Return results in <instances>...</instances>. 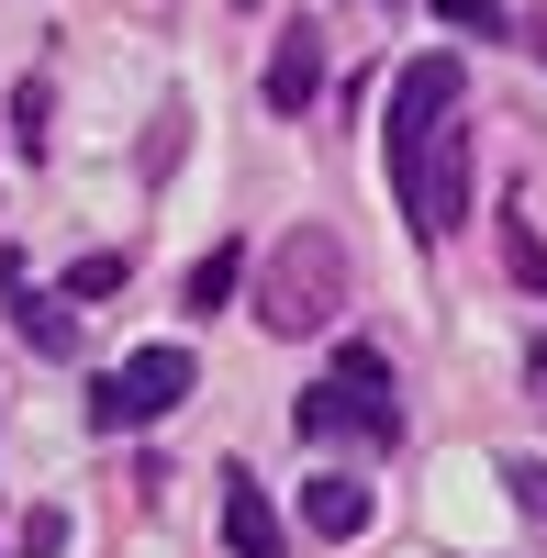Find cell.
I'll list each match as a JSON object with an SVG mask.
<instances>
[{"label":"cell","instance_id":"10","mask_svg":"<svg viewBox=\"0 0 547 558\" xmlns=\"http://www.w3.org/2000/svg\"><path fill=\"white\" fill-rule=\"evenodd\" d=\"M123 268H134L123 246H89V257L68 268V302H112V291H123Z\"/></svg>","mask_w":547,"mask_h":558},{"label":"cell","instance_id":"8","mask_svg":"<svg viewBox=\"0 0 547 558\" xmlns=\"http://www.w3.org/2000/svg\"><path fill=\"white\" fill-rule=\"evenodd\" d=\"M313 89H325V34L291 23L280 57H268V112H313Z\"/></svg>","mask_w":547,"mask_h":558},{"label":"cell","instance_id":"6","mask_svg":"<svg viewBox=\"0 0 547 558\" xmlns=\"http://www.w3.org/2000/svg\"><path fill=\"white\" fill-rule=\"evenodd\" d=\"M0 302H12V336H23L34 357H78V324H68V302L23 291V268H12V257H0Z\"/></svg>","mask_w":547,"mask_h":558},{"label":"cell","instance_id":"9","mask_svg":"<svg viewBox=\"0 0 547 558\" xmlns=\"http://www.w3.org/2000/svg\"><path fill=\"white\" fill-rule=\"evenodd\" d=\"M235 279H246V246H212L191 279H179V302H191V313H223V302H235Z\"/></svg>","mask_w":547,"mask_h":558},{"label":"cell","instance_id":"11","mask_svg":"<svg viewBox=\"0 0 547 558\" xmlns=\"http://www.w3.org/2000/svg\"><path fill=\"white\" fill-rule=\"evenodd\" d=\"M12 146H23V157L45 146V78H23V89H12Z\"/></svg>","mask_w":547,"mask_h":558},{"label":"cell","instance_id":"5","mask_svg":"<svg viewBox=\"0 0 547 558\" xmlns=\"http://www.w3.org/2000/svg\"><path fill=\"white\" fill-rule=\"evenodd\" d=\"M223 547H235V558H291L280 502L257 492V470H246V458H223Z\"/></svg>","mask_w":547,"mask_h":558},{"label":"cell","instance_id":"1","mask_svg":"<svg viewBox=\"0 0 547 558\" xmlns=\"http://www.w3.org/2000/svg\"><path fill=\"white\" fill-rule=\"evenodd\" d=\"M380 168H391V202L425 246H447L470 223V78H459V57H414L391 78Z\"/></svg>","mask_w":547,"mask_h":558},{"label":"cell","instance_id":"2","mask_svg":"<svg viewBox=\"0 0 547 558\" xmlns=\"http://www.w3.org/2000/svg\"><path fill=\"white\" fill-rule=\"evenodd\" d=\"M336 313H347V246H336V223H291V235L257 257V324H268V336H325Z\"/></svg>","mask_w":547,"mask_h":558},{"label":"cell","instance_id":"3","mask_svg":"<svg viewBox=\"0 0 547 558\" xmlns=\"http://www.w3.org/2000/svg\"><path fill=\"white\" fill-rule=\"evenodd\" d=\"M302 436H336V447H402V391H391V357L380 347H347L325 380L291 402Z\"/></svg>","mask_w":547,"mask_h":558},{"label":"cell","instance_id":"12","mask_svg":"<svg viewBox=\"0 0 547 558\" xmlns=\"http://www.w3.org/2000/svg\"><path fill=\"white\" fill-rule=\"evenodd\" d=\"M503 492L525 502V514H536V536H547V458H514V470H503Z\"/></svg>","mask_w":547,"mask_h":558},{"label":"cell","instance_id":"7","mask_svg":"<svg viewBox=\"0 0 547 558\" xmlns=\"http://www.w3.org/2000/svg\"><path fill=\"white\" fill-rule=\"evenodd\" d=\"M302 525L325 536V547H357V536H369V492H357L347 470H313L302 481Z\"/></svg>","mask_w":547,"mask_h":558},{"label":"cell","instance_id":"4","mask_svg":"<svg viewBox=\"0 0 547 558\" xmlns=\"http://www.w3.org/2000/svg\"><path fill=\"white\" fill-rule=\"evenodd\" d=\"M179 402H191V347H134L123 368L89 380V425H101V436H146V425H168Z\"/></svg>","mask_w":547,"mask_h":558}]
</instances>
